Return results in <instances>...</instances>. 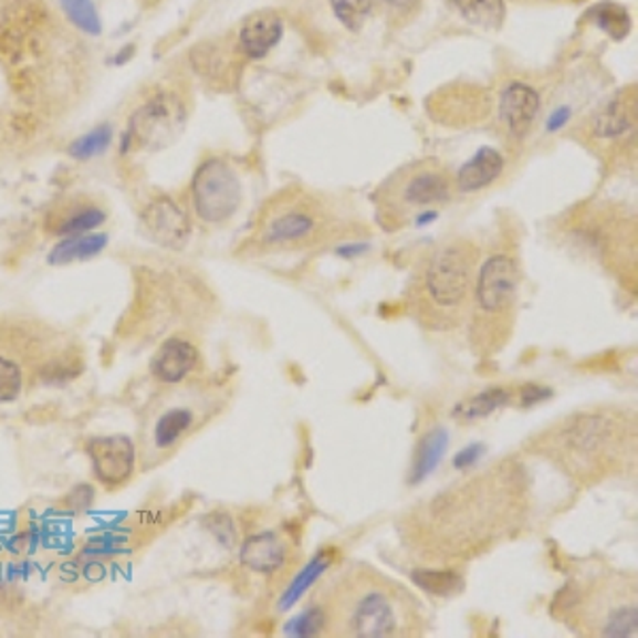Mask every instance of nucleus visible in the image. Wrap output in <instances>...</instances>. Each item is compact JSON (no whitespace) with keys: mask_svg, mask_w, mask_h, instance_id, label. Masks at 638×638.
I'll return each mask as SVG.
<instances>
[{"mask_svg":"<svg viewBox=\"0 0 638 638\" xmlns=\"http://www.w3.org/2000/svg\"><path fill=\"white\" fill-rule=\"evenodd\" d=\"M538 2H545V0H538ZM547 2H552V0H547Z\"/></svg>","mask_w":638,"mask_h":638,"instance_id":"obj_32","label":"nucleus"},{"mask_svg":"<svg viewBox=\"0 0 638 638\" xmlns=\"http://www.w3.org/2000/svg\"><path fill=\"white\" fill-rule=\"evenodd\" d=\"M416 579L423 592L432 596H453L462 592V575L456 573V568H426L421 566L414 573Z\"/></svg>","mask_w":638,"mask_h":638,"instance_id":"obj_24","label":"nucleus"},{"mask_svg":"<svg viewBox=\"0 0 638 638\" xmlns=\"http://www.w3.org/2000/svg\"><path fill=\"white\" fill-rule=\"evenodd\" d=\"M222 394L216 389H184L172 394L165 405L154 411L147 447L156 456L172 453L198 428L222 411Z\"/></svg>","mask_w":638,"mask_h":638,"instance_id":"obj_9","label":"nucleus"},{"mask_svg":"<svg viewBox=\"0 0 638 638\" xmlns=\"http://www.w3.org/2000/svg\"><path fill=\"white\" fill-rule=\"evenodd\" d=\"M283 36V20L275 11H258L239 30L241 50L250 57H264L278 48Z\"/></svg>","mask_w":638,"mask_h":638,"instance_id":"obj_17","label":"nucleus"},{"mask_svg":"<svg viewBox=\"0 0 638 638\" xmlns=\"http://www.w3.org/2000/svg\"><path fill=\"white\" fill-rule=\"evenodd\" d=\"M107 248V237L105 234H75V237H64L54 250L50 251V264L62 266L71 262H82L90 260L96 253Z\"/></svg>","mask_w":638,"mask_h":638,"instance_id":"obj_19","label":"nucleus"},{"mask_svg":"<svg viewBox=\"0 0 638 638\" xmlns=\"http://www.w3.org/2000/svg\"><path fill=\"white\" fill-rule=\"evenodd\" d=\"M294 550L296 545H292L287 532L269 530L253 534L243 543L241 562L255 575L278 579L290 571L294 562Z\"/></svg>","mask_w":638,"mask_h":638,"instance_id":"obj_12","label":"nucleus"},{"mask_svg":"<svg viewBox=\"0 0 638 638\" xmlns=\"http://www.w3.org/2000/svg\"><path fill=\"white\" fill-rule=\"evenodd\" d=\"M522 266L515 253L494 251L479 262L471 308L467 317V338L479 360H492L511 343L520 308Z\"/></svg>","mask_w":638,"mask_h":638,"instance_id":"obj_6","label":"nucleus"},{"mask_svg":"<svg viewBox=\"0 0 638 638\" xmlns=\"http://www.w3.org/2000/svg\"><path fill=\"white\" fill-rule=\"evenodd\" d=\"M515 394L517 391H513V389H488V391L474 396L471 400H467L462 407H458V416L467 417V419H479V417L490 416L492 411H496L500 407L511 405Z\"/></svg>","mask_w":638,"mask_h":638,"instance_id":"obj_27","label":"nucleus"},{"mask_svg":"<svg viewBox=\"0 0 638 638\" xmlns=\"http://www.w3.org/2000/svg\"><path fill=\"white\" fill-rule=\"evenodd\" d=\"M198 364V349L186 338H168L151 358V375L168 384H181Z\"/></svg>","mask_w":638,"mask_h":638,"instance_id":"obj_16","label":"nucleus"},{"mask_svg":"<svg viewBox=\"0 0 638 638\" xmlns=\"http://www.w3.org/2000/svg\"><path fill=\"white\" fill-rule=\"evenodd\" d=\"M184 126H186L184 103L175 94L163 92L151 101H147L133 115L128 139L139 143L140 147L156 151L177 139Z\"/></svg>","mask_w":638,"mask_h":638,"instance_id":"obj_11","label":"nucleus"},{"mask_svg":"<svg viewBox=\"0 0 638 638\" xmlns=\"http://www.w3.org/2000/svg\"><path fill=\"white\" fill-rule=\"evenodd\" d=\"M541 98L534 87L522 82L506 85L500 96V119L513 139H526L538 115Z\"/></svg>","mask_w":638,"mask_h":638,"instance_id":"obj_15","label":"nucleus"},{"mask_svg":"<svg viewBox=\"0 0 638 638\" xmlns=\"http://www.w3.org/2000/svg\"><path fill=\"white\" fill-rule=\"evenodd\" d=\"M243 200V188L237 170L222 158L205 160L192 179L196 216L205 223L222 226L234 218Z\"/></svg>","mask_w":638,"mask_h":638,"instance_id":"obj_10","label":"nucleus"},{"mask_svg":"<svg viewBox=\"0 0 638 638\" xmlns=\"http://www.w3.org/2000/svg\"><path fill=\"white\" fill-rule=\"evenodd\" d=\"M635 107L630 101L617 96L609 105L598 113L594 119V135L600 139H615L632 130L635 126Z\"/></svg>","mask_w":638,"mask_h":638,"instance_id":"obj_20","label":"nucleus"},{"mask_svg":"<svg viewBox=\"0 0 638 638\" xmlns=\"http://www.w3.org/2000/svg\"><path fill=\"white\" fill-rule=\"evenodd\" d=\"M444 432L441 428H435L432 432H428L421 443L417 447L416 460H414V469H411V477L414 481H419L421 477H426L428 472L432 471L439 464V458L443 456L444 451Z\"/></svg>","mask_w":638,"mask_h":638,"instance_id":"obj_25","label":"nucleus"},{"mask_svg":"<svg viewBox=\"0 0 638 638\" xmlns=\"http://www.w3.org/2000/svg\"><path fill=\"white\" fill-rule=\"evenodd\" d=\"M458 13L472 27L483 30H499L504 22L502 0H453Z\"/></svg>","mask_w":638,"mask_h":638,"instance_id":"obj_22","label":"nucleus"},{"mask_svg":"<svg viewBox=\"0 0 638 638\" xmlns=\"http://www.w3.org/2000/svg\"><path fill=\"white\" fill-rule=\"evenodd\" d=\"M587 18L594 22L596 29L607 32L613 39H626L632 30V18L626 7L605 0L587 11Z\"/></svg>","mask_w":638,"mask_h":638,"instance_id":"obj_23","label":"nucleus"},{"mask_svg":"<svg viewBox=\"0 0 638 638\" xmlns=\"http://www.w3.org/2000/svg\"><path fill=\"white\" fill-rule=\"evenodd\" d=\"M568 117H571V109L568 107H564V109H557V112L550 117V130H557L559 126H564L566 122H568Z\"/></svg>","mask_w":638,"mask_h":638,"instance_id":"obj_31","label":"nucleus"},{"mask_svg":"<svg viewBox=\"0 0 638 638\" xmlns=\"http://www.w3.org/2000/svg\"><path fill=\"white\" fill-rule=\"evenodd\" d=\"M453 181L437 163H419L396 172L379 190V223L388 230H400L409 220L451 200Z\"/></svg>","mask_w":638,"mask_h":638,"instance_id":"obj_8","label":"nucleus"},{"mask_svg":"<svg viewBox=\"0 0 638 638\" xmlns=\"http://www.w3.org/2000/svg\"><path fill=\"white\" fill-rule=\"evenodd\" d=\"M306 628L336 638H414L430 624L409 587L366 562H349L324 587Z\"/></svg>","mask_w":638,"mask_h":638,"instance_id":"obj_3","label":"nucleus"},{"mask_svg":"<svg viewBox=\"0 0 638 638\" xmlns=\"http://www.w3.org/2000/svg\"><path fill=\"white\" fill-rule=\"evenodd\" d=\"M502 170H504L502 154L494 147H481L467 165L460 167L453 188L462 195L485 190L499 181Z\"/></svg>","mask_w":638,"mask_h":638,"instance_id":"obj_18","label":"nucleus"},{"mask_svg":"<svg viewBox=\"0 0 638 638\" xmlns=\"http://www.w3.org/2000/svg\"><path fill=\"white\" fill-rule=\"evenodd\" d=\"M22 391V370L9 358H0V402H11Z\"/></svg>","mask_w":638,"mask_h":638,"instance_id":"obj_30","label":"nucleus"},{"mask_svg":"<svg viewBox=\"0 0 638 638\" xmlns=\"http://www.w3.org/2000/svg\"><path fill=\"white\" fill-rule=\"evenodd\" d=\"M64 15L69 22L84 34L96 36L103 32V22L94 0H60Z\"/></svg>","mask_w":638,"mask_h":638,"instance_id":"obj_26","label":"nucleus"},{"mask_svg":"<svg viewBox=\"0 0 638 638\" xmlns=\"http://www.w3.org/2000/svg\"><path fill=\"white\" fill-rule=\"evenodd\" d=\"M113 130L109 124H103V126H96L94 130L85 133L84 137H80L77 140L71 143L69 147V154L77 160H92L101 154L107 151V147L112 145Z\"/></svg>","mask_w":638,"mask_h":638,"instance_id":"obj_28","label":"nucleus"},{"mask_svg":"<svg viewBox=\"0 0 638 638\" xmlns=\"http://www.w3.org/2000/svg\"><path fill=\"white\" fill-rule=\"evenodd\" d=\"M253 241L260 250L279 253L311 250L343 239L341 222L334 220L326 202L303 192H285L271 200Z\"/></svg>","mask_w":638,"mask_h":638,"instance_id":"obj_7","label":"nucleus"},{"mask_svg":"<svg viewBox=\"0 0 638 638\" xmlns=\"http://www.w3.org/2000/svg\"><path fill=\"white\" fill-rule=\"evenodd\" d=\"M92 469L101 483L115 488L126 483L137 464V449L128 437H101L85 447Z\"/></svg>","mask_w":638,"mask_h":638,"instance_id":"obj_13","label":"nucleus"},{"mask_svg":"<svg viewBox=\"0 0 638 638\" xmlns=\"http://www.w3.org/2000/svg\"><path fill=\"white\" fill-rule=\"evenodd\" d=\"M550 613L575 637L637 638V575L609 562L582 559L555 592Z\"/></svg>","mask_w":638,"mask_h":638,"instance_id":"obj_4","label":"nucleus"},{"mask_svg":"<svg viewBox=\"0 0 638 638\" xmlns=\"http://www.w3.org/2000/svg\"><path fill=\"white\" fill-rule=\"evenodd\" d=\"M637 426L630 409H579L530 435L522 451L552 464L577 488H594L637 472Z\"/></svg>","mask_w":638,"mask_h":638,"instance_id":"obj_2","label":"nucleus"},{"mask_svg":"<svg viewBox=\"0 0 638 638\" xmlns=\"http://www.w3.org/2000/svg\"><path fill=\"white\" fill-rule=\"evenodd\" d=\"M105 211L96 205H80L66 213H62L56 220V226H50V230L56 237H75V234H85L92 232L105 222Z\"/></svg>","mask_w":638,"mask_h":638,"instance_id":"obj_21","label":"nucleus"},{"mask_svg":"<svg viewBox=\"0 0 638 638\" xmlns=\"http://www.w3.org/2000/svg\"><path fill=\"white\" fill-rule=\"evenodd\" d=\"M481 251L469 239H447L417 260L405 290L409 317L421 331H464Z\"/></svg>","mask_w":638,"mask_h":638,"instance_id":"obj_5","label":"nucleus"},{"mask_svg":"<svg viewBox=\"0 0 638 638\" xmlns=\"http://www.w3.org/2000/svg\"><path fill=\"white\" fill-rule=\"evenodd\" d=\"M143 223L149 237H154L156 243L167 248L186 245L192 232L190 218L168 196H160L147 205V209L143 211Z\"/></svg>","mask_w":638,"mask_h":638,"instance_id":"obj_14","label":"nucleus"},{"mask_svg":"<svg viewBox=\"0 0 638 638\" xmlns=\"http://www.w3.org/2000/svg\"><path fill=\"white\" fill-rule=\"evenodd\" d=\"M532 513L530 471L517 456H506L407 509L398 541L419 566L458 568L522 536Z\"/></svg>","mask_w":638,"mask_h":638,"instance_id":"obj_1","label":"nucleus"},{"mask_svg":"<svg viewBox=\"0 0 638 638\" xmlns=\"http://www.w3.org/2000/svg\"><path fill=\"white\" fill-rule=\"evenodd\" d=\"M370 0H333L334 15L354 32H358L370 13Z\"/></svg>","mask_w":638,"mask_h":638,"instance_id":"obj_29","label":"nucleus"}]
</instances>
